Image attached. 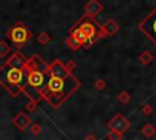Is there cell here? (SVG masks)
<instances>
[{"label":"cell","mask_w":156,"mask_h":140,"mask_svg":"<svg viewBox=\"0 0 156 140\" xmlns=\"http://www.w3.org/2000/svg\"><path fill=\"white\" fill-rule=\"evenodd\" d=\"M152 60H154V56H152V54H151L149 50L143 51V52L140 54V56H139V61H140L143 65H149Z\"/></svg>","instance_id":"14"},{"label":"cell","mask_w":156,"mask_h":140,"mask_svg":"<svg viewBox=\"0 0 156 140\" xmlns=\"http://www.w3.org/2000/svg\"><path fill=\"white\" fill-rule=\"evenodd\" d=\"M30 133H32L34 136L39 135V134L41 133V125H40L39 123H33V124H30Z\"/></svg>","instance_id":"22"},{"label":"cell","mask_w":156,"mask_h":140,"mask_svg":"<svg viewBox=\"0 0 156 140\" xmlns=\"http://www.w3.org/2000/svg\"><path fill=\"white\" fill-rule=\"evenodd\" d=\"M84 49H90L91 47V45H90V43H89V40H88V37L85 35V33L79 28V27H73L72 29H71V33H69Z\"/></svg>","instance_id":"11"},{"label":"cell","mask_w":156,"mask_h":140,"mask_svg":"<svg viewBox=\"0 0 156 140\" xmlns=\"http://www.w3.org/2000/svg\"><path fill=\"white\" fill-rule=\"evenodd\" d=\"M141 133H143L144 136L151 138V136L156 133V128H155L152 124H145V125L141 128Z\"/></svg>","instance_id":"18"},{"label":"cell","mask_w":156,"mask_h":140,"mask_svg":"<svg viewBox=\"0 0 156 140\" xmlns=\"http://www.w3.org/2000/svg\"><path fill=\"white\" fill-rule=\"evenodd\" d=\"M65 66H66V68L72 73L74 69H76V67H77V63H76V61L74 60H68L66 63H65Z\"/></svg>","instance_id":"25"},{"label":"cell","mask_w":156,"mask_h":140,"mask_svg":"<svg viewBox=\"0 0 156 140\" xmlns=\"http://www.w3.org/2000/svg\"><path fill=\"white\" fill-rule=\"evenodd\" d=\"M118 29H119V26L117 24V22H115L112 18H107V21L99 29L98 39H101L104 37H112L118 32Z\"/></svg>","instance_id":"8"},{"label":"cell","mask_w":156,"mask_h":140,"mask_svg":"<svg viewBox=\"0 0 156 140\" xmlns=\"http://www.w3.org/2000/svg\"><path fill=\"white\" fill-rule=\"evenodd\" d=\"M108 128H110V130H115V131L123 134L130 128V123L122 113H117L110 119Z\"/></svg>","instance_id":"6"},{"label":"cell","mask_w":156,"mask_h":140,"mask_svg":"<svg viewBox=\"0 0 156 140\" xmlns=\"http://www.w3.org/2000/svg\"><path fill=\"white\" fill-rule=\"evenodd\" d=\"M12 123H13V125L17 127V129H18L20 131H24V130L32 124V119H30V117L27 116L24 112L20 111V112L12 118Z\"/></svg>","instance_id":"9"},{"label":"cell","mask_w":156,"mask_h":140,"mask_svg":"<svg viewBox=\"0 0 156 140\" xmlns=\"http://www.w3.org/2000/svg\"><path fill=\"white\" fill-rule=\"evenodd\" d=\"M28 72V65L24 68H17L5 62L0 67V85L12 97H17L20 93H22V89L27 83Z\"/></svg>","instance_id":"2"},{"label":"cell","mask_w":156,"mask_h":140,"mask_svg":"<svg viewBox=\"0 0 156 140\" xmlns=\"http://www.w3.org/2000/svg\"><path fill=\"white\" fill-rule=\"evenodd\" d=\"M7 37L17 47H22L32 38V33L23 23L16 22L7 32Z\"/></svg>","instance_id":"3"},{"label":"cell","mask_w":156,"mask_h":140,"mask_svg":"<svg viewBox=\"0 0 156 140\" xmlns=\"http://www.w3.org/2000/svg\"><path fill=\"white\" fill-rule=\"evenodd\" d=\"M152 111H154V108H152V106L150 103H145L141 107V112H143L144 116H150L152 113Z\"/></svg>","instance_id":"24"},{"label":"cell","mask_w":156,"mask_h":140,"mask_svg":"<svg viewBox=\"0 0 156 140\" xmlns=\"http://www.w3.org/2000/svg\"><path fill=\"white\" fill-rule=\"evenodd\" d=\"M27 65L30 69H40L44 72L48 71V63L43 58H40L39 55H37V54H34L33 56H30L27 60Z\"/></svg>","instance_id":"12"},{"label":"cell","mask_w":156,"mask_h":140,"mask_svg":"<svg viewBox=\"0 0 156 140\" xmlns=\"http://www.w3.org/2000/svg\"><path fill=\"white\" fill-rule=\"evenodd\" d=\"M117 100H118L121 103L127 105V103H129V102H130L132 96H130V94H129L127 90H122V91H119V94L117 95Z\"/></svg>","instance_id":"15"},{"label":"cell","mask_w":156,"mask_h":140,"mask_svg":"<svg viewBox=\"0 0 156 140\" xmlns=\"http://www.w3.org/2000/svg\"><path fill=\"white\" fill-rule=\"evenodd\" d=\"M139 29L156 45V9H154L139 24Z\"/></svg>","instance_id":"4"},{"label":"cell","mask_w":156,"mask_h":140,"mask_svg":"<svg viewBox=\"0 0 156 140\" xmlns=\"http://www.w3.org/2000/svg\"><path fill=\"white\" fill-rule=\"evenodd\" d=\"M85 139H95L93 135H88V136H85Z\"/></svg>","instance_id":"26"},{"label":"cell","mask_w":156,"mask_h":140,"mask_svg":"<svg viewBox=\"0 0 156 140\" xmlns=\"http://www.w3.org/2000/svg\"><path fill=\"white\" fill-rule=\"evenodd\" d=\"M37 105H38V101L37 100H33V99H29V102L26 105V110L28 112H34L37 110Z\"/></svg>","instance_id":"21"},{"label":"cell","mask_w":156,"mask_h":140,"mask_svg":"<svg viewBox=\"0 0 156 140\" xmlns=\"http://www.w3.org/2000/svg\"><path fill=\"white\" fill-rule=\"evenodd\" d=\"M37 40H38V43H39L40 45H46V44L50 43L51 37H50V34L46 33V32H40V33L38 34V37H37Z\"/></svg>","instance_id":"17"},{"label":"cell","mask_w":156,"mask_h":140,"mask_svg":"<svg viewBox=\"0 0 156 140\" xmlns=\"http://www.w3.org/2000/svg\"><path fill=\"white\" fill-rule=\"evenodd\" d=\"M7 63H10L11 66L13 67H17V68H24L27 66V58L20 52V51H15V54H12L7 61Z\"/></svg>","instance_id":"13"},{"label":"cell","mask_w":156,"mask_h":140,"mask_svg":"<svg viewBox=\"0 0 156 140\" xmlns=\"http://www.w3.org/2000/svg\"><path fill=\"white\" fill-rule=\"evenodd\" d=\"M107 139L110 140H122L123 139V134L115 131V130H110V133L107 134Z\"/></svg>","instance_id":"20"},{"label":"cell","mask_w":156,"mask_h":140,"mask_svg":"<svg viewBox=\"0 0 156 140\" xmlns=\"http://www.w3.org/2000/svg\"><path fill=\"white\" fill-rule=\"evenodd\" d=\"M76 26L77 27H79L84 33H85V35L88 37V40H89V43H90V45H93V43H94V40L95 39H98V34H99V29H98V27H96V24L91 21V19H89V17L85 15L84 17H82L77 23H76ZM74 26V27H76Z\"/></svg>","instance_id":"5"},{"label":"cell","mask_w":156,"mask_h":140,"mask_svg":"<svg viewBox=\"0 0 156 140\" xmlns=\"http://www.w3.org/2000/svg\"><path fill=\"white\" fill-rule=\"evenodd\" d=\"M82 83L74 78L72 74H69L66 78L55 77L49 74V79L46 84L41 88L40 94L41 99L46 100V102L54 107H60L74 91H77L80 88Z\"/></svg>","instance_id":"1"},{"label":"cell","mask_w":156,"mask_h":140,"mask_svg":"<svg viewBox=\"0 0 156 140\" xmlns=\"http://www.w3.org/2000/svg\"><path fill=\"white\" fill-rule=\"evenodd\" d=\"M94 85H95V88H96L98 90H104V89L106 88L107 83H106V80H105V79H102V78H99V79H96V80H95Z\"/></svg>","instance_id":"23"},{"label":"cell","mask_w":156,"mask_h":140,"mask_svg":"<svg viewBox=\"0 0 156 140\" xmlns=\"http://www.w3.org/2000/svg\"><path fill=\"white\" fill-rule=\"evenodd\" d=\"M48 73L50 75H55V77H61V78H66L69 74H72L65 66V63H62L60 60H54L51 63L48 65Z\"/></svg>","instance_id":"7"},{"label":"cell","mask_w":156,"mask_h":140,"mask_svg":"<svg viewBox=\"0 0 156 140\" xmlns=\"http://www.w3.org/2000/svg\"><path fill=\"white\" fill-rule=\"evenodd\" d=\"M10 46H9V44L6 43V41H4V40H1L0 41V57H5L9 52H10Z\"/></svg>","instance_id":"19"},{"label":"cell","mask_w":156,"mask_h":140,"mask_svg":"<svg viewBox=\"0 0 156 140\" xmlns=\"http://www.w3.org/2000/svg\"><path fill=\"white\" fill-rule=\"evenodd\" d=\"M66 44H67V46H68L71 50H73V51L78 50V49L82 46V45H80V44H79V43H78V41H77V40H76L71 34L66 38Z\"/></svg>","instance_id":"16"},{"label":"cell","mask_w":156,"mask_h":140,"mask_svg":"<svg viewBox=\"0 0 156 140\" xmlns=\"http://www.w3.org/2000/svg\"><path fill=\"white\" fill-rule=\"evenodd\" d=\"M84 10H85V15L89 18H94V17H96L104 10V5L99 0H89L85 4Z\"/></svg>","instance_id":"10"}]
</instances>
